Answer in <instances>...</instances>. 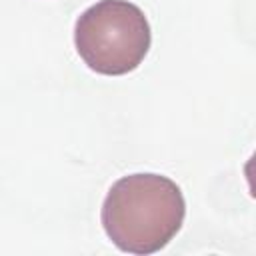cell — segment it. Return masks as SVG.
Listing matches in <instances>:
<instances>
[{
	"mask_svg": "<svg viewBox=\"0 0 256 256\" xmlns=\"http://www.w3.org/2000/svg\"><path fill=\"white\" fill-rule=\"evenodd\" d=\"M186 202L168 176L138 172L116 180L102 204V226L116 248L130 254L162 250L182 228Z\"/></svg>",
	"mask_w": 256,
	"mask_h": 256,
	"instance_id": "6da1fadb",
	"label": "cell"
},
{
	"mask_svg": "<svg viewBox=\"0 0 256 256\" xmlns=\"http://www.w3.org/2000/svg\"><path fill=\"white\" fill-rule=\"evenodd\" d=\"M152 32L144 12L128 0H100L74 26V44L84 64L104 76L136 70L150 50Z\"/></svg>",
	"mask_w": 256,
	"mask_h": 256,
	"instance_id": "7a4b0ae2",
	"label": "cell"
}]
</instances>
